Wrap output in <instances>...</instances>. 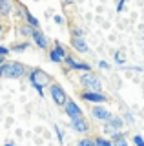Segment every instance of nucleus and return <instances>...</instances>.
Segmentation results:
<instances>
[{
    "mask_svg": "<svg viewBox=\"0 0 144 146\" xmlns=\"http://www.w3.org/2000/svg\"><path fill=\"white\" fill-rule=\"evenodd\" d=\"M24 75V66L18 62H9L0 66V77H7V79H18Z\"/></svg>",
    "mask_w": 144,
    "mask_h": 146,
    "instance_id": "nucleus-1",
    "label": "nucleus"
},
{
    "mask_svg": "<svg viewBox=\"0 0 144 146\" xmlns=\"http://www.w3.org/2000/svg\"><path fill=\"white\" fill-rule=\"evenodd\" d=\"M29 80H31V84L37 88V91L40 95H42V88L46 86V82H48V75L44 71H40V70H33L29 73Z\"/></svg>",
    "mask_w": 144,
    "mask_h": 146,
    "instance_id": "nucleus-2",
    "label": "nucleus"
},
{
    "mask_svg": "<svg viewBox=\"0 0 144 146\" xmlns=\"http://www.w3.org/2000/svg\"><path fill=\"white\" fill-rule=\"evenodd\" d=\"M80 82H82L89 91H100V88H102L100 79H98L97 75H93V73H89V71L84 73V75L80 77Z\"/></svg>",
    "mask_w": 144,
    "mask_h": 146,
    "instance_id": "nucleus-3",
    "label": "nucleus"
},
{
    "mask_svg": "<svg viewBox=\"0 0 144 146\" xmlns=\"http://www.w3.org/2000/svg\"><path fill=\"white\" fill-rule=\"evenodd\" d=\"M51 97H53V100H55L58 106H64V104H66V100H67V97H66V91L62 90L58 84H53V86H51Z\"/></svg>",
    "mask_w": 144,
    "mask_h": 146,
    "instance_id": "nucleus-4",
    "label": "nucleus"
},
{
    "mask_svg": "<svg viewBox=\"0 0 144 146\" xmlns=\"http://www.w3.org/2000/svg\"><path fill=\"white\" fill-rule=\"evenodd\" d=\"M64 106H66V113H67V117H71V121H75V119H82V110H80L77 104L73 102V100L67 99Z\"/></svg>",
    "mask_w": 144,
    "mask_h": 146,
    "instance_id": "nucleus-5",
    "label": "nucleus"
},
{
    "mask_svg": "<svg viewBox=\"0 0 144 146\" xmlns=\"http://www.w3.org/2000/svg\"><path fill=\"white\" fill-rule=\"evenodd\" d=\"M82 99L88 102H106V95H102L100 91H84Z\"/></svg>",
    "mask_w": 144,
    "mask_h": 146,
    "instance_id": "nucleus-6",
    "label": "nucleus"
},
{
    "mask_svg": "<svg viewBox=\"0 0 144 146\" xmlns=\"http://www.w3.org/2000/svg\"><path fill=\"white\" fill-rule=\"evenodd\" d=\"M91 115L95 119H98V121H110L111 119V113L108 111L106 108H102V106H95L91 110Z\"/></svg>",
    "mask_w": 144,
    "mask_h": 146,
    "instance_id": "nucleus-7",
    "label": "nucleus"
},
{
    "mask_svg": "<svg viewBox=\"0 0 144 146\" xmlns=\"http://www.w3.org/2000/svg\"><path fill=\"white\" fill-rule=\"evenodd\" d=\"M49 58H51L53 62H62L66 58V51H64V48H62L60 44L55 46V48L51 49V53H49Z\"/></svg>",
    "mask_w": 144,
    "mask_h": 146,
    "instance_id": "nucleus-8",
    "label": "nucleus"
},
{
    "mask_svg": "<svg viewBox=\"0 0 144 146\" xmlns=\"http://www.w3.org/2000/svg\"><path fill=\"white\" fill-rule=\"evenodd\" d=\"M31 36H33L35 44H37L38 48H46V46H48V38L44 36V33L40 29H33V31H31Z\"/></svg>",
    "mask_w": 144,
    "mask_h": 146,
    "instance_id": "nucleus-9",
    "label": "nucleus"
},
{
    "mask_svg": "<svg viewBox=\"0 0 144 146\" xmlns=\"http://www.w3.org/2000/svg\"><path fill=\"white\" fill-rule=\"evenodd\" d=\"M71 46H73L77 51H80V53H86V51H88V44H86V40H84L82 36H73Z\"/></svg>",
    "mask_w": 144,
    "mask_h": 146,
    "instance_id": "nucleus-10",
    "label": "nucleus"
},
{
    "mask_svg": "<svg viewBox=\"0 0 144 146\" xmlns=\"http://www.w3.org/2000/svg\"><path fill=\"white\" fill-rule=\"evenodd\" d=\"M71 128H73L75 131H79V133H86L88 131V122L82 119H75V121H71Z\"/></svg>",
    "mask_w": 144,
    "mask_h": 146,
    "instance_id": "nucleus-11",
    "label": "nucleus"
},
{
    "mask_svg": "<svg viewBox=\"0 0 144 146\" xmlns=\"http://www.w3.org/2000/svg\"><path fill=\"white\" fill-rule=\"evenodd\" d=\"M64 60L67 62V66L69 68H73V70H82V71H89V64H84V62H77V60H73L71 57H66Z\"/></svg>",
    "mask_w": 144,
    "mask_h": 146,
    "instance_id": "nucleus-12",
    "label": "nucleus"
},
{
    "mask_svg": "<svg viewBox=\"0 0 144 146\" xmlns=\"http://www.w3.org/2000/svg\"><path fill=\"white\" fill-rule=\"evenodd\" d=\"M111 146H128V141H126L124 133H120V131H115L113 137H111Z\"/></svg>",
    "mask_w": 144,
    "mask_h": 146,
    "instance_id": "nucleus-13",
    "label": "nucleus"
},
{
    "mask_svg": "<svg viewBox=\"0 0 144 146\" xmlns=\"http://www.w3.org/2000/svg\"><path fill=\"white\" fill-rule=\"evenodd\" d=\"M120 126H122V119H119V117H111L110 121H108L106 130H108V133H111L113 130H119Z\"/></svg>",
    "mask_w": 144,
    "mask_h": 146,
    "instance_id": "nucleus-14",
    "label": "nucleus"
},
{
    "mask_svg": "<svg viewBox=\"0 0 144 146\" xmlns=\"http://www.w3.org/2000/svg\"><path fill=\"white\" fill-rule=\"evenodd\" d=\"M26 18H28V22H29V24H31V26H35V27H38V20H37V18H35L33 15H31V13H28V11H26Z\"/></svg>",
    "mask_w": 144,
    "mask_h": 146,
    "instance_id": "nucleus-15",
    "label": "nucleus"
},
{
    "mask_svg": "<svg viewBox=\"0 0 144 146\" xmlns=\"http://www.w3.org/2000/svg\"><path fill=\"white\" fill-rule=\"evenodd\" d=\"M9 9H11V6H9V2H4L2 6H0V13H2V15H7V13H9Z\"/></svg>",
    "mask_w": 144,
    "mask_h": 146,
    "instance_id": "nucleus-16",
    "label": "nucleus"
},
{
    "mask_svg": "<svg viewBox=\"0 0 144 146\" xmlns=\"http://www.w3.org/2000/svg\"><path fill=\"white\" fill-rule=\"evenodd\" d=\"M95 146H111V143L106 141V139H102V137H98V139L95 141Z\"/></svg>",
    "mask_w": 144,
    "mask_h": 146,
    "instance_id": "nucleus-17",
    "label": "nucleus"
},
{
    "mask_svg": "<svg viewBox=\"0 0 144 146\" xmlns=\"http://www.w3.org/2000/svg\"><path fill=\"white\" fill-rule=\"evenodd\" d=\"M79 146H95V141H91V139H82L79 143Z\"/></svg>",
    "mask_w": 144,
    "mask_h": 146,
    "instance_id": "nucleus-18",
    "label": "nucleus"
},
{
    "mask_svg": "<svg viewBox=\"0 0 144 146\" xmlns=\"http://www.w3.org/2000/svg\"><path fill=\"white\" fill-rule=\"evenodd\" d=\"M115 62H117V64H120V66L124 64V58H122V53H120V51H117V53H115Z\"/></svg>",
    "mask_w": 144,
    "mask_h": 146,
    "instance_id": "nucleus-19",
    "label": "nucleus"
},
{
    "mask_svg": "<svg viewBox=\"0 0 144 146\" xmlns=\"http://www.w3.org/2000/svg\"><path fill=\"white\" fill-rule=\"evenodd\" d=\"M133 141H135V144H137V146H144V139H142L141 135H135Z\"/></svg>",
    "mask_w": 144,
    "mask_h": 146,
    "instance_id": "nucleus-20",
    "label": "nucleus"
},
{
    "mask_svg": "<svg viewBox=\"0 0 144 146\" xmlns=\"http://www.w3.org/2000/svg\"><path fill=\"white\" fill-rule=\"evenodd\" d=\"M26 48H28V44H20V46H15L13 49H15V51H24Z\"/></svg>",
    "mask_w": 144,
    "mask_h": 146,
    "instance_id": "nucleus-21",
    "label": "nucleus"
},
{
    "mask_svg": "<svg viewBox=\"0 0 144 146\" xmlns=\"http://www.w3.org/2000/svg\"><path fill=\"white\" fill-rule=\"evenodd\" d=\"M7 51H9L7 48H4V46H0V57H6V55H7Z\"/></svg>",
    "mask_w": 144,
    "mask_h": 146,
    "instance_id": "nucleus-22",
    "label": "nucleus"
},
{
    "mask_svg": "<svg viewBox=\"0 0 144 146\" xmlns=\"http://www.w3.org/2000/svg\"><path fill=\"white\" fill-rule=\"evenodd\" d=\"M124 4H126V0H120L119 4H117V11H122V7H124Z\"/></svg>",
    "mask_w": 144,
    "mask_h": 146,
    "instance_id": "nucleus-23",
    "label": "nucleus"
},
{
    "mask_svg": "<svg viewBox=\"0 0 144 146\" xmlns=\"http://www.w3.org/2000/svg\"><path fill=\"white\" fill-rule=\"evenodd\" d=\"M31 31H33V29H29V27H22V33H24V35H31Z\"/></svg>",
    "mask_w": 144,
    "mask_h": 146,
    "instance_id": "nucleus-24",
    "label": "nucleus"
},
{
    "mask_svg": "<svg viewBox=\"0 0 144 146\" xmlns=\"http://www.w3.org/2000/svg\"><path fill=\"white\" fill-rule=\"evenodd\" d=\"M55 22H57V24H62V22H64V18H62V17H55Z\"/></svg>",
    "mask_w": 144,
    "mask_h": 146,
    "instance_id": "nucleus-25",
    "label": "nucleus"
},
{
    "mask_svg": "<svg viewBox=\"0 0 144 146\" xmlns=\"http://www.w3.org/2000/svg\"><path fill=\"white\" fill-rule=\"evenodd\" d=\"M98 66L104 68V70H108V68H110V66H108V62H98Z\"/></svg>",
    "mask_w": 144,
    "mask_h": 146,
    "instance_id": "nucleus-26",
    "label": "nucleus"
},
{
    "mask_svg": "<svg viewBox=\"0 0 144 146\" xmlns=\"http://www.w3.org/2000/svg\"><path fill=\"white\" fill-rule=\"evenodd\" d=\"M2 62H4V58H2V57H0V66H2Z\"/></svg>",
    "mask_w": 144,
    "mask_h": 146,
    "instance_id": "nucleus-27",
    "label": "nucleus"
},
{
    "mask_svg": "<svg viewBox=\"0 0 144 146\" xmlns=\"http://www.w3.org/2000/svg\"><path fill=\"white\" fill-rule=\"evenodd\" d=\"M4 2H6V0H0V6H2V4H4Z\"/></svg>",
    "mask_w": 144,
    "mask_h": 146,
    "instance_id": "nucleus-28",
    "label": "nucleus"
},
{
    "mask_svg": "<svg viewBox=\"0 0 144 146\" xmlns=\"http://www.w3.org/2000/svg\"><path fill=\"white\" fill-rule=\"evenodd\" d=\"M6 146H13V144H6Z\"/></svg>",
    "mask_w": 144,
    "mask_h": 146,
    "instance_id": "nucleus-29",
    "label": "nucleus"
},
{
    "mask_svg": "<svg viewBox=\"0 0 144 146\" xmlns=\"http://www.w3.org/2000/svg\"><path fill=\"white\" fill-rule=\"evenodd\" d=\"M0 31H2V27H0Z\"/></svg>",
    "mask_w": 144,
    "mask_h": 146,
    "instance_id": "nucleus-30",
    "label": "nucleus"
}]
</instances>
